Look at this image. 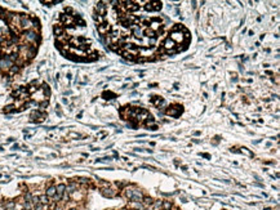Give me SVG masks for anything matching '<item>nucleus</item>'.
Masks as SVG:
<instances>
[{
  "label": "nucleus",
  "mask_w": 280,
  "mask_h": 210,
  "mask_svg": "<svg viewBox=\"0 0 280 210\" xmlns=\"http://www.w3.org/2000/svg\"><path fill=\"white\" fill-rule=\"evenodd\" d=\"M127 196L129 197V200H132L133 202H140L143 199L142 192L140 189H127Z\"/></svg>",
  "instance_id": "obj_1"
},
{
  "label": "nucleus",
  "mask_w": 280,
  "mask_h": 210,
  "mask_svg": "<svg viewBox=\"0 0 280 210\" xmlns=\"http://www.w3.org/2000/svg\"><path fill=\"white\" fill-rule=\"evenodd\" d=\"M13 66V62L9 59V57H4L0 59V70H8Z\"/></svg>",
  "instance_id": "obj_2"
},
{
  "label": "nucleus",
  "mask_w": 280,
  "mask_h": 210,
  "mask_svg": "<svg viewBox=\"0 0 280 210\" xmlns=\"http://www.w3.org/2000/svg\"><path fill=\"white\" fill-rule=\"evenodd\" d=\"M167 113L177 117L179 113H182V107L181 106H172V107H169V110H167Z\"/></svg>",
  "instance_id": "obj_3"
},
{
  "label": "nucleus",
  "mask_w": 280,
  "mask_h": 210,
  "mask_svg": "<svg viewBox=\"0 0 280 210\" xmlns=\"http://www.w3.org/2000/svg\"><path fill=\"white\" fill-rule=\"evenodd\" d=\"M175 46V43L171 39V37H168V39H165V41H164V44H163V49L165 50V52H168V50H173V48Z\"/></svg>",
  "instance_id": "obj_4"
},
{
  "label": "nucleus",
  "mask_w": 280,
  "mask_h": 210,
  "mask_svg": "<svg viewBox=\"0 0 280 210\" xmlns=\"http://www.w3.org/2000/svg\"><path fill=\"white\" fill-rule=\"evenodd\" d=\"M25 37H26V40H27V41H31V43H34V41H36V40H39V37H37V35H36L35 31H26Z\"/></svg>",
  "instance_id": "obj_5"
},
{
  "label": "nucleus",
  "mask_w": 280,
  "mask_h": 210,
  "mask_svg": "<svg viewBox=\"0 0 280 210\" xmlns=\"http://www.w3.org/2000/svg\"><path fill=\"white\" fill-rule=\"evenodd\" d=\"M111 30V26L108 25V23H101L100 26H98V31H100V34H102V35H106L108 31Z\"/></svg>",
  "instance_id": "obj_6"
},
{
  "label": "nucleus",
  "mask_w": 280,
  "mask_h": 210,
  "mask_svg": "<svg viewBox=\"0 0 280 210\" xmlns=\"http://www.w3.org/2000/svg\"><path fill=\"white\" fill-rule=\"evenodd\" d=\"M171 39H172L175 44H177V43H179V41H182V40H183V35H182V32H175V31H173V32H172V36H171Z\"/></svg>",
  "instance_id": "obj_7"
},
{
  "label": "nucleus",
  "mask_w": 280,
  "mask_h": 210,
  "mask_svg": "<svg viewBox=\"0 0 280 210\" xmlns=\"http://www.w3.org/2000/svg\"><path fill=\"white\" fill-rule=\"evenodd\" d=\"M96 10L98 12L97 14H100V16H105L106 14V5H103V3H98L97 4V6H96Z\"/></svg>",
  "instance_id": "obj_8"
},
{
  "label": "nucleus",
  "mask_w": 280,
  "mask_h": 210,
  "mask_svg": "<svg viewBox=\"0 0 280 210\" xmlns=\"http://www.w3.org/2000/svg\"><path fill=\"white\" fill-rule=\"evenodd\" d=\"M132 30H133V34L136 35V37H137V39H142L143 32H142L141 27H138L137 25H133V26H132Z\"/></svg>",
  "instance_id": "obj_9"
},
{
  "label": "nucleus",
  "mask_w": 280,
  "mask_h": 210,
  "mask_svg": "<svg viewBox=\"0 0 280 210\" xmlns=\"http://www.w3.org/2000/svg\"><path fill=\"white\" fill-rule=\"evenodd\" d=\"M54 195H56V187L54 186H52V187H49L48 189H47V197H54Z\"/></svg>",
  "instance_id": "obj_10"
},
{
  "label": "nucleus",
  "mask_w": 280,
  "mask_h": 210,
  "mask_svg": "<svg viewBox=\"0 0 280 210\" xmlns=\"http://www.w3.org/2000/svg\"><path fill=\"white\" fill-rule=\"evenodd\" d=\"M102 195H105L106 197H114V196H115V192H112V189L105 188V189H102Z\"/></svg>",
  "instance_id": "obj_11"
},
{
  "label": "nucleus",
  "mask_w": 280,
  "mask_h": 210,
  "mask_svg": "<svg viewBox=\"0 0 280 210\" xmlns=\"http://www.w3.org/2000/svg\"><path fill=\"white\" fill-rule=\"evenodd\" d=\"M151 4V8H152V10H160L161 9V3H158V1H155V3H150Z\"/></svg>",
  "instance_id": "obj_12"
},
{
  "label": "nucleus",
  "mask_w": 280,
  "mask_h": 210,
  "mask_svg": "<svg viewBox=\"0 0 280 210\" xmlns=\"http://www.w3.org/2000/svg\"><path fill=\"white\" fill-rule=\"evenodd\" d=\"M93 18H94V21H96V22H98L100 25H101V23H103V17H102V16H100V14L94 13V14H93Z\"/></svg>",
  "instance_id": "obj_13"
},
{
  "label": "nucleus",
  "mask_w": 280,
  "mask_h": 210,
  "mask_svg": "<svg viewBox=\"0 0 280 210\" xmlns=\"http://www.w3.org/2000/svg\"><path fill=\"white\" fill-rule=\"evenodd\" d=\"M152 102H154L155 106H159V105H161L164 101L161 99V97H154V98H152Z\"/></svg>",
  "instance_id": "obj_14"
},
{
  "label": "nucleus",
  "mask_w": 280,
  "mask_h": 210,
  "mask_svg": "<svg viewBox=\"0 0 280 210\" xmlns=\"http://www.w3.org/2000/svg\"><path fill=\"white\" fill-rule=\"evenodd\" d=\"M39 201H40V204L41 205H45V204H48V197L44 195V196H40L39 197Z\"/></svg>",
  "instance_id": "obj_15"
},
{
  "label": "nucleus",
  "mask_w": 280,
  "mask_h": 210,
  "mask_svg": "<svg viewBox=\"0 0 280 210\" xmlns=\"http://www.w3.org/2000/svg\"><path fill=\"white\" fill-rule=\"evenodd\" d=\"M14 202L13 201H9V202H6L5 204V210H13V208H14Z\"/></svg>",
  "instance_id": "obj_16"
},
{
  "label": "nucleus",
  "mask_w": 280,
  "mask_h": 210,
  "mask_svg": "<svg viewBox=\"0 0 280 210\" xmlns=\"http://www.w3.org/2000/svg\"><path fill=\"white\" fill-rule=\"evenodd\" d=\"M62 32H63V30H62V27H60V26H56L54 27V34L56 35H62Z\"/></svg>",
  "instance_id": "obj_17"
},
{
  "label": "nucleus",
  "mask_w": 280,
  "mask_h": 210,
  "mask_svg": "<svg viewBox=\"0 0 280 210\" xmlns=\"http://www.w3.org/2000/svg\"><path fill=\"white\" fill-rule=\"evenodd\" d=\"M75 188H76V183H71L69 187H66V191H67V192H74Z\"/></svg>",
  "instance_id": "obj_18"
},
{
  "label": "nucleus",
  "mask_w": 280,
  "mask_h": 210,
  "mask_svg": "<svg viewBox=\"0 0 280 210\" xmlns=\"http://www.w3.org/2000/svg\"><path fill=\"white\" fill-rule=\"evenodd\" d=\"M164 208L167 210L171 209V208H172V204H171V202H164Z\"/></svg>",
  "instance_id": "obj_19"
},
{
  "label": "nucleus",
  "mask_w": 280,
  "mask_h": 210,
  "mask_svg": "<svg viewBox=\"0 0 280 210\" xmlns=\"http://www.w3.org/2000/svg\"><path fill=\"white\" fill-rule=\"evenodd\" d=\"M79 182H80V183H88V182H89V179H87V178H80V179H79Z\"/></svg>",
  "instance_id": "obj_20"
},
{
  "label": "nucleus",
  "mask_w": 280,
  "mask_h": 210,
  "mask_svg": "<svg viewBox=\"0 0 280 210\" xmlns=\"http://www.w3.org/2000/svg\"><path fill=\"white\" fill-rule=\"evenodd\" d=\"M160 206H161V202H160V201H156V202H155V209L159 210V208H160Z\"/></svg>",
  "instance_id": "obj_21"
},
{
  "label": "nucleus",
  "mask_w": 280,
  "mask_h": 210,
  "mask_svg": "<svg viewBox=\"0 0 280 210\" xmlns=\"http://www.w3.org/2000/svg\"><path fill=\"white\" fill-rule=\"evenodd\" d=\"M155 41H156V37H151V39H150V43H151V44H155Z\"/></svg>",
  "instance_id": "obj_22"
},
{
  "label": "nucleus",
  "mask_w": 280,
  "mask_h": 210,
  "mask_svg": "<svg viewBox=\"0 0 280 210\" xmlns=\"http://www.w3.org/2000/svg\"><path fill=\"white\" fill-rule=\"evenodd\" d=\"M145 200H146V202H147V204H151V202H152V200H151V199H148V197H146Z\"/></svg>",
  "instance_id": "obj_23"
}]
</instances>
